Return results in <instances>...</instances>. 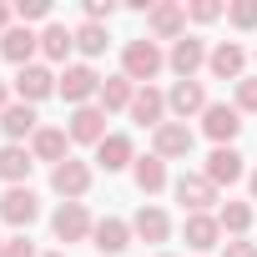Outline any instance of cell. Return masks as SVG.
Masks as SVG:
<instances>
[{
    "label": "cell",
    "instance_id": "obj_22",
    "mask_svg": "<svg viewBox=\"0 0 257 257\" xmlns=\"http://www.w3.org/2000/svg\"><path fill=\"white\" fill-rule=\"evenodd\" d=\"M132 101H137V81H126V76H106L101 81V96H96V106L111 116V111H132Z\"/></svg>",
    "mask_w": 257,
    "mask_h": 257
},
{
    "label": "cell",
    "instance_id": "obj_24",
    "mask_svg": "<svg viewBox=\"0 0 257 257\" xmlns=\"http://www.w3.org/2000/svg\"><path fill=\"white\" fill-rule=\"evenodd\" d=\"M31 167H36V157L26 152V147H0V182H11V187H26V177H31Z\"/></svg>",
    "mask_w": 257,
    "mask_h": 257
},
{
    "label": "cell",
    "instance_id": "obj_25",
    "mask_svg": "<svg viewBox=\"0 0 257 257\" xmlns=\"http://www.w3.org/2000/svg\"><path fill=\"white\" fill-rule=\"evenodd\" d=\"M132 232H137L142 242H167V237H172V217H167L162 207H142V212L132 217Z\"/></svg>",
    "mask_w": 257,
    "mask_h": 257
},
{
    "label": "cell",
    "instance_id": "obj_33",
    "mask_svg": "<svg viewBox=\"0 0 257 257\" xmlns=\"http://www.w3.org/2000/svg\"><path fill=\"white\" fill-rule=\"evenodd\" d=\"M0 257H41V252H36V242L26 232H16V237H6V252H0Z\"/></svg>",
    "mask_w": 257,
    "mask_h": 257
},
{
    "label": "cell",
    "instance_id": "obj_34",
    "mask_svg": "<svg viewBox=\"0 0 257 257\" xmlns=\"http://www.w3.org/2000/svg\"><path fill=\"white\" fill-rule=\"evenodd\" d=\"M237 111H257V76L237 81Z\"/></svg>",
    "mask_w": 257,
    "mask_h": 257
},
{
    "label": "cell",
    "instance_id": "obj_16",
    "mask_svg": "<svg viewBox=\"0 0 257 257\" xmlns=\"http://www.w3.org/2000/svg\"><path fill=\"white\" fill-rule=\"evenodd\" d=\"M66 147H71V132H66V126H41V132L31 137V157H36V162H51V167L66 162Z\"/></svg>",
    "mask_w": 257,
    "mask_h": 257
},
{
    "label": "cell",
    "instance_id": "obj_7",
    "mask_svg": "<svg viewBox=\"0 0 257 257\" xmlns=\"http://www.w3.org/2000/svg\"><path fill=\"white\" fill-rule=\"evenodd\" d=\"M202 132H207L217 147H232V137L242 132V111L227 106V101H212V106L202 111Z\"/></svg>",
    "mask_w": 257,
    "mask_h": 257
},
{
    "label": "cell",
    "instance_id": "obj_38",
    "mask_svg": "<svg viewBox=\"0 0 257 257\" xmlns=\"http://www.w3.org/2000/svg\"><path fill=\"white\" fill-rule=\"evenodd\" d=\"M6 106H11V91H6V81H0V116H6Z\"/></svg>",
    "mask_w": 257,
    "mask_h": 257
},
{
    "label": "cell",
    "instance_id": "obj_28",
    "mask_svg": "<svg viewBox=\"0 0 257 257\" xmlns=\"http://www.w3.org/2000/svg\"><path fill=\"white\" fill-rule=\"evenodd\" d=\"M111 41H106V26H96V21H81L76 26V51L81 56H101Z\"/></svg>",
    "mask_w": 257,
    "mask_h": 257
},
{
    "label": "cell",
    "instance_id": "obj_9",
    "mask_svg": "<svg viewBox=\"0 0 257 257\" xmlns=\"http://www.w3.org/2000/svg\"><path fill=\"white\" fill-rule=\"evenodd\" d=\"M207 56H212V51H207V41H197V36H182V41L167 51V66L177 71V81H192V76L207 66Z\"/></svg>",
    "mask_w": 257,
    "mask_h": 257
},
{
    "label": "cell",
    "instance_id": "obj_17",
    "mask_svg": "<svg viewBox=\"0 0 257 257\" xmlns=\"http://www.w3.org/2000/svg\"><path fill=\"white\" fill-rule=\"evenodd\" d=\"M91 247H96V252H106V257L126 252V247H132V222H121V217H101V222H96V232H91Z\"/></svg>",
    "mask_w": 257,
    "mask_h": 257
},
{
    "label": "cell",
    "instance_id": "obj_40",
    "mask_svg": "<svg viewBox=\"0 0 257 257\" xmlns=\"http://www.w3.org/2000/svg\"><path fill=\"white\" fill-rule=\"evenodd\" d=\"M41 257H66V252H41Z\"/></svg>",
    "mask_w": 257,
    "mask_h": 257
},
{
    "label": "cell",
    "instance_id": "obj_21",
    "mask_svg": "<svg viewBox=\"0 0 257 257\" xmlns=\"http://www.w3.org/2000/svg\"><path fill=\"white\" fill-rule=\"evenodd\" d=\"M41 116H36V106H26V101H11L6 106V116H0V132H6L16 147H21V137H36L41 126H36Z\"/></svg>",
    "mask_w": 257,
    "mask_h": 257
},
{
    "label": "cell",
    "instance_id": "obj_41",
    "mask_svg": "<svg viewBox=\"0 0 257 257\" xmlns=\"http://www.w3.org/2000/svg\"><path fill=\"white\" fill-rule=\"evenodd\" d=\"M0 252H6V237H0Z\"/></svg>",
    "mask_w": 257,
    "mask_h": 257
},
{
    "label": "cell",
    "instance_id": "obj_42",
    "mask_svg": "<svg viewBox=\"0 0 257 257\" xmlns=\"http://www.w3.org/2000/svg\"><path fill=\"white\" fill-rule=\"evenodd\" d=\"M162 257H172V252H162Z\"/></svg>",
    "mask_w": 257,
    "mask_h": 257
},
{
    "label": "cell",
    "instance_id": "obj_10",
    "mask_svg": "<svg viewBox=\"0 0 257 257\" xmlns=\"http://www.w3.org/2000/svg\"><path fill=\"white\" fill-rule=\"evenodd\" d=\"M66 132H71V142H81V147H101V142L111 137V132H106V111H101V106H76Z\"/></svg>",
    "mask_w": 257,
    "mask_h": 257
},
{
    "label": "cell",
    "instance_id": "obj_5",
    "mask_svg": "<svg viewBox=\"0 0 257 257\" xmlns=\"http://www.w3.org/2000/svg\"><path fill=\"white\" fill-rule=\"evenodd\" d=\"M51 232H56L61 242H86V237L96 232V222H91L86 202H61L56 217H51Z\"/></svg>",
    "mask_w": 257,
    "mask_h": 257
},
{
    "label": "cell",
    "instance_id": "obj_8",
    "mask_svg": "<svg viewBox=\"0 0 257 257\" xmlns=\"http://www.w3.org/2000/svg\"><path fill=\"white\" fill-rule=\"evenodd\" d=\"M36 217H41V197H36L31 187H11L6 197H0V222H11V227L26 232Z\"/></svg>",
    "mask_w": 257,
    "mask_h": 257
},
{
    "label": "cell",
    "instance_id": "obj_37",
    "mask_svg": "<svg viewBox=\"0 0 257 257\" xmlns=\"http://www.w3.org/2000/svg\"><path fill=\"white\" fill-rule=\"evenodd\" d=\"M11 16H16V6H6V0H0V36L11 31Z\"/></svg>",
    "mask_w": 257,
    "mask_h": 257
},
{
    "label": "cell",
    "instance_id": "obj_29",
    "mask_svg": "<svg viewBox=\"0 0 257 257\" xmlns=\"http://www.w3.org/2000/svg\"><path fill=\"white\" fill-rule=\"evenodd\" d=\"M217 222H222V232L247 237V227H252V207H247V202H227V207L217 212Z\"/></svg>",
    "mask_w": 257,
    "mask_h": 257
},
{
    "label": "cell",
    "instance_id": "obj_32",
    "mask_svg": "<svg viewBox=\"0 0 257 257\" xmlns=\"http://www.w3.org/2000/svg\"><path fill=\"white\" fill-rule=\"evenodd\" d=\"M16 16H21V26L46 21V16H51V0H21V6H16Z\"/></svg>",
    "mask_w": 257,
    "mask_h": 257
},
{
    "label": "cell",
    "instance_id": "obj_26",
    "mask_svg": "<svg viewBox=\"0 0 257 257\" xmlns=\"http://www.w3.org/2000/svg\"><path fill=\"white\" fill-rule=\"evenodd\" d=\"M71 51H76V31H66L61 21H51V26L41 31V56H46V61H66Z\"/></svg>",
    "mask_w": 257,
    "mask_h": 257
},
{
    "label": "cell",
    "instance_id": "obj_6",
    "mask_svg": "<svg viewBox=\"0 0 257 257\" xmlns=\"http://www.w3.org/2000/svg\"><path fill=\"white\" fill-rule=\"evenodd\" d=\"M192 126L187 121H162L157 132H152V157H162V162H172V157H192Z\"/></svg>",
    "mask_w": 257,
    "mask_h": 257
},
{
    "label": "cell",
    "instance_id": "obj_2",
    "mask_svg": "<svg viewBox=\"0 0 257 257\" xmlns=\"http://www.w3.org/2000/svg\"><path fill=\"white\" fill-rule=\"evenodd\" d=\"M147 31H152V41H182L187 36V6L182 0H157V6L147 11Z\"/></svg>",
    "mask_w": 257,
    "mask_h": 257
},
{
    "label": "cell",
    "instance_id": "obj_27",
    "mask_svg": "<svg viewBox=\"0 0 257 257\" xmlns=\"http://www.w3.org/2000/svg\"><path fill=\"white\" fill-rule=\"evenodd\" d=\"M132 177H137V187H142L147 197H157V192L167 187V162H162V157H137Z\"/></svg>",
    "mask_w": 257,
    "mask_h": 257
},
{
    "label": "cell",
    "instance_id": "obj_19",
    "mask_svg": "<svg viewBox=\"0 0 257 257\" xmlns=\"http://www.w3.org/2000/svg\"><path fill=\"white\" fill-rule=\"evenodd\" d=\"M207 66H212L217 81H242V71H247V51H242L237 41H222V46H212Z\"/></svg>",
    "mask_w": 257,
    "mask_h": 257
},
{
    "label": "cell",
    "instance_id": "obj_3",
    "mask_svg": "<svg viewBox=\"0 0 257 257\" xmlns=\"http://www.w3.org/2000/svg\"><path fill=\"white\" fill-rule=\"evenodd\" d=\"M56 71L51 66H41V61H31V66H21L16 71V96L26 101V106H36V101H46V96H56Z\"/></svg>",
    "mask_w": 257,
    "mask_h": 257
},
{
    "label": "cell",
    "instance_id": "obj_18",
    "mask_svg": "<svg viewBox=\"0 0 257 257\" xmlns=\"http://www.w3.org/2000/svg\"><path fill=\"white\" fill-rule=\"evenodd\" d=\"M41 51V36L31 26H11L6 36H0V56H6L11 66H31V56Z\"/></svg>",
    "mask_w": 257,
    "mask_h": 257
},
{
    "label": "cell",
    "instance_id": "obj_13",
    "mask_svg": "<svg viewBox=\"0 0 257 257\" xmlns=\"http://www.w3.org/2000/svg\"><path fill=\"white\" fill-rule=\"evenodd\" d=\"M212 101H207V86L202 81H177L172 91H167V111L177 116V121H187V116H197V111H207Z\"/></svg>",
    "mask_w": 257,
    "mask_h": 257
},
{
    "label": "cell",
    "instance_id": "obj_23",
    "mask_svg": "<svg viewBox=\"0 0 257 257\" xmlns=\"http://www.w3.org/2000/svg\"><path fill=\"white\" fill-rule=\"evenodd\" d=\"M96 167H106V172H121V167H137V152H132V137H121V132H111L101 147H96Z\"/></svg>",
    "mask_w": 257,
    "mask_h": 257
},
{
    "label": "cell",
    "instance_id": "obj_30",
    "mask_svg": "<svg viewBox=\"0 0 257 257\" xmlns=\"http://www.w3.org/2000/svg\"><path fill=\"white\" fill-rule=\"evenodd\" d=\"M222 16H227L222 0H192V6H187V21H197V26H212V21H222Z\"/></svg>",
    "mask_w": 257,
    "mask_h": 257
},
{
    "label": "cell",
    "instance_id": "obj_31",
    "mask_svg": "<svg viewBox=\"0 0 257 257\" xmlns=\"http://www.w3.org/2000/svg\"><path fill=\"white\" fill-rule=\"evenodd\" d=\"M227 21L237 31H257V0H232L227 6Z\"/></svg>",
    "mask_w": 257,
    "mask_h": 257
},
{
    "label": "cell",
    "instance_id": "obj_4",
    "mask_svg": "<svg viewBox=\"0 0 257 257\" xmlns=\"http://www.w3.org/2000/svg\"><path fill=\"white\" fill-rule=\"evenodd\" d=\"M56 91H61L71 106H91V96H101V76H96V71L81 61V66H66V71H61Z\"/></svg>",
    "mask_w": 257,
    "mask_h": 257
},
{
    "label": "cell",
    "instance_id": "obj_35",
    "mask_svg": "<svg viewBox=\"0 0 257 257\" xmlns=\"http://www.w3.org/2000/svg\"><path fill=\"white\" fill-rule=\"evenodd\" d=\"M111 16H116V0H86V21L101 26V21H111Z\"/></svg>",
    "mask_w": 257,
    "mask_h": 257
},
{
    "label": "cell",
    "instance_id": "obj_1",
    "mask_svg": "<svg viewBox=\"0 0 257 257\" xmlns=\"http://www.w3.org/2000/svg\"><path fill=\"white\" fill-rule=\"evenodd\" d=\"M162 66H167V56H162V46L157 41H126V51H121V76L126 81H137V86H152L157 76H162Z\"/></svg>",
    "mask_w": 257,
    "mask_h": 257
},
{
    "label": "cell",
    "instance_id": "obj_11",
    "mask_svg": "<svg viewBox=\"0 0 257 257\" xmlns=\"http://www.w3.org/2000/svg\"><path fill=\"white\" fill-rule=\"evenodd\" d=\"M202 177H207L212 187H232V182H242V177H247V167H242V152H237V147H217V152L207 157Z\"/></svg>",
    "mask_w": 257,
    "mask_h": 257
},
{
    "label": "cell",
    "instance_id": "obj_15",
    "mask_svg": "<svg viewBox=\"0 0 257 257\" xmlns=\"http://www.w3.org/2000/svg\"><path fill=\"white\" fill-rule=\"evenodd\" d=\"M182 237H187V247H192V252H212V247L222 242V222H217L212 212H187Z\"/></svg>",
    "mask_w": 257,
    "mask_h": 257
},
{
    "label": "cell",
    "instance_id": "obj_39",
    "mask_svg": "<svg viewBox=\"0 0 257 257\" xmlns=\"http://www.w3.org/2000/svg\"><path fill=\"white\" fill-rule=\"evenodd\" d=\"M247 187H252V202H257V172H252V177H247Z\"/></svg>",
    "mask_w": 257,
    "mask_h": 257
},
{
    "label": "cell",
    "instance_id": "obj_20",
    "mask_svg": "<svg viewBox=\"0 0 257 257\" xmlns=\"http://www.w3.org/2000/svg\"><path fill=\"white\" fill-rule=\"evenodd\" d=\"M132 121H137V126H152V132H157V126L167 121V96H162L157 86H137V101H132Z\"/></svg>",
    "mask_w": 257,
    "mask_h": 257
},
{
    "label": "cell",
    "instance_id": "obj_36",
    "mask_svg": "<svg viewBox=\"0 0 257 257\" xmlns=\"http://www.w3.org/2000/svg\"><path fill=\"white\" fill-rule=\"evenodd\" d=\"M222 257H257V242H247V237H232V242L222 247Z\"/></svg>",
    "mask_w": 257,
    "mask_h": 257
},
{
    "label": "cell",
    "instance_id": "obj_12",
    "mask_svg": "<svg viewBox=\"0 0 257 257\" xmlns=\"http://www.w3.org/2000/svg\"><path fill=\"white\" fill-rule=\"evenodd\" d=\"M51 187H56V192H61L66 202H81V197L91 192V167H86V162H71V157H66L61 167H51Z\"/></svg>",
    "mask_w": 257,
    "mask_h": 257
},
{
    "label": "cell",
    "instance_id": "obj_14",
    "mask_svg": "<svg viewBox=\"0 0 257 257\" xmlns=\"http://www.w3.org/2000/svg\"><path fill=\"white\" fill-rule=\"evenodd\" d=\"M172 192H177V202H182L187 212H207V207L217 202V187H212V182H207L202 172H182Z\"/></svg>",
    "mask_w": 257,
    "mask_h": 257
}]
</instances>
